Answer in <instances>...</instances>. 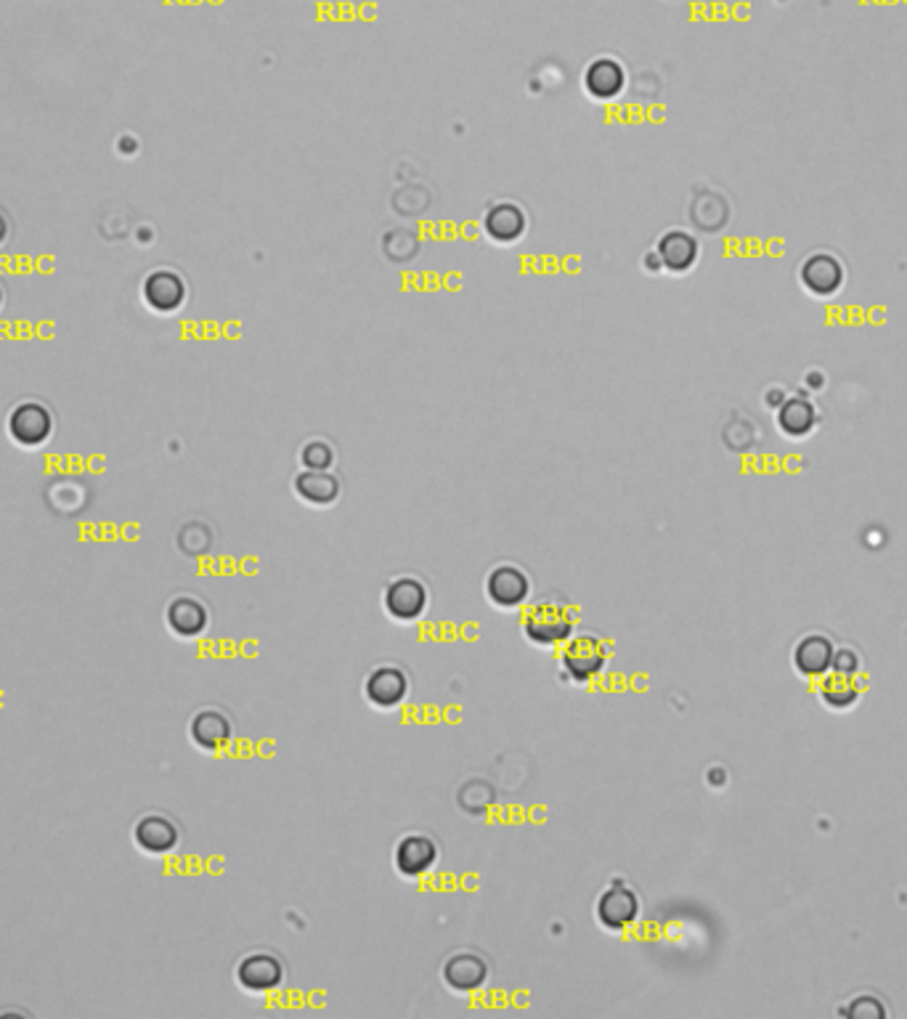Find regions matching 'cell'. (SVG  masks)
I'll list each match as a JSON object with an SVG mask.
<instances>
[{"label": "cell", "instance_id": "3", "mask_svg": "<svg viewBox=\"0 0 907 1019\" xmlns=\"http://www.w3.org/2000/svg\"><path fill=\"white\" fill-rule=\"evenodd\" d=\"M9 439L22 449H40L51 441L53 435V414L51 409L40 401H22L11 409L9 422H6Z\"/></svg>", "mask_w": 907, "mask_h": 1019}, {"label": "cell", "instance_id": "25", "mask_svg": "<svg viewBox=\"0 0 907 1019\" xmlns=\"http://www.w3.org/2000/svg\"><path fill=\"white\" fill-rule=\"evenodd\" d=\"M9 234H11L9 218H6V213L0 210V247H3L6 243H9Z\"/></svg>", "mask_w": 907, "mask_h": 1019}, {"label": "cell", "instance_id": "23", "mask_svg": "<svg viewBox=\"0 0 907 1019\" xmlns=\"http://www.w3.org/2000/svg\"><path fill=\"white\" fill-rule=\"evenodd\" d=\"M300 460L308 471H329L334 462V452L324 441H311V444H306V449H302Z\"/></svg>", "mask_w": 907, "mask_h": 1019}, {"label": "cell", "instance_id": "6", "mask_svg": "<svg viewBox=\"0 0 907 1019\" xmlns=\"http://www.w3.org/2000/svg\"><path fill=\"white\" fill-rule=\"evenodd\" d=\"M486 595L494 606L504 608V611H513V608L523 606L530 595V581L528 576L521 572V568L513 566V563H504V566H496L486 579Z\"/></svg>", "mask_w": 907, "mask_h": 1019}, {"label": "cell", "instance_id": "11", "mask_svg": "<svg viewBox=\"0 0 907 1019\" xmlns=\"http://www.w3.org/2000/svg\"><path fill=\"white\" fill-rule=\"evenodd\" d=\"M640 916V900L629 887H610L597 900V922L608 931H623Z\"/></svg>", "mask_w": 907, "mask_h": 1019}, {"label": "cell", "instance_id": "17", "mask_svg": "<svg viewBox=\"0 0 907 1019\" xmlns=\"http://www.w3.org/2000/svg\"><path fill=\"white\" fill-rule=\"evenodd\" d=\"M833 653H836V648H833V642L825 635L802 637L794 648L796 672L810 677V680H820V677L831 672Z\"/></svg>", "mask_w": 907, "mask_h": 1019}, {"label": "cell", "instance_id": "18", "mask_svg": "<svg viewBox=\"0 0 907 1019\" xmlns=\"http://www.w3.org/2000/svg\"><path fill=\"white\" fill-rule=\"evenodd\" d=\"M367 699L380 709L399 707L409 693V680L399 667H378L367 677Z\"/></svg>", "mask_w": 907, "mask_h": 1019}, {"label": "cell", "instance_id": "13", "mask_svg": "<svg viewBox=\"0 0 907 1019\" xmlns=\"http://www.w3.org/2000/svg\"><path fill=\"white\" fill-rule=\"evenodd\" d=\"M656 255L661 260V268L669 274H688L690 268L698 264V255H701V245L693 234L674 229L667 231L656 245Z\"/></svg>", "mask_w": 907, "mask_h": 1019}, {"label": "cell", "instance_id": "1", "mask_svg": "<svg viewBox=\"0 0 907 1019\" xmlns=\"http://www.w3.org/2000/svg\"><path fill=\"white\" fill-rule=\"evenodd\" d=\"M576 616L568 606L555 600L534 603L526 614H523V632L534 646H563L570 635H574Z\"/></svg>", "mask_w": 907, "mask_h": 1019}, {"label": "cell", "instance_id": "16", "mask_svg": "<svg viewBox=\"0 0 907 1019\" xmlns=\"http://www.w3.org/2000/svg\"><path fill=\"white\" fill-rule=\"evenodd\" d=\"M393 863L403 876L427 874V871L439 863V844L422 834L403 836L393 853Z\"/></svg>", "mask_w": 907, "mask_h": 1019}, {"label": "cell", "instance_id": "26", "mask_svg": "<svg viewBox=\"0 0 907 1019\" xmlns=\"http://www.w3.org/2000/svg\"><path fill=\"white\" fill-rule=\"evenodd\" d=\"M3 298H6V295H3V285H0V308H3Z\"/></svg>", "mask_w": 907, "mask_h": 1019}, {"label": "cell", "instance_id": "22", "mask_svg": "<svg viewBox=\"0 0 907 1019\" xmlns=\"http://www.w3.org/2000/svg\"><path fill=\"white\" fill-rule=\"evenodd\" d=\"M820 699H823L825 707L831 709H849L855 707V701L863 693V686H859L857 675H842V672H831L820 677Z\"/></svg>", "mask_w": 907, "mask_h": 1019}, {"label": "cell", "instance_id": "14", "mask_svg": "<svg viewBox=\"0 0 907 1019\" xmlns=\"http://www.w3.org/2000/svg\"><path fill=\"white\" fill-rule=\"evenodd\" d=\"M165 621L173 635L192 640V637H199L210 625V614H207L205 603L194 598V595H178V598L167 603Z\"/></svg>", "mask_w": 907, "mask_h": 1019}, {"label": "cell", "instance_id": "19", "mask_svg": "<svg viewBox=\"0 0 907 1019\" xmlns=\"http://www.w3.org/2000/svg\"><path fill=\"white\" fill-rule=\"evenodd\" d=\"M488 977V967L481 956L475 954H460L452 956L443 967V982L456 994H473L478 990Z\"/></svg>", "mask_w": 907, "mask_h": 1019}, {"label": "cell", "instance_id": "2", "mask_svg": "<svg viewBox=\"0 0 907 1019\" xmlns=\"http://www.w3.org/2000/svg\"><path fill=\"white\" fill-rule=\"evenodd\" d=\"M608 663V646L597 635H570L563 642L560 667L568 680L589 682L602 672Z\"/></svg>", "mask_w": 907, "mask_h": 1019}, {"label": "cell", "instance_id": "12", "mask_svg": "<svg viewBox=\"0 0 907 1019\" xmlns=\"http://www.w3.org/2000/svg\"><path fill=\"white\" fill-rule=\"evenodd\" d=\"M528 229V218L523 213V207L515 203H496L483 216V231L496 245H515L517 239H523V234Z\"/></svg>", "mask_w": 907, "mask_h": 1019}, {"label": "cell", "instance_id": "21", "mask_svg": "<svg viewBox=\"0 0 907 1019\" xmlns=\"http://www.w3.org/2000/svg\"><path fill=\"white\" fill-rule=\"evenodd\" d=\"M815 422L817 409L810 399H802V395L785 399L783 404L777 406V428H781L789 439H802V435L812 433Z\"/></svg>", "mask_w": 907, "mask_h": 1019}, {"label": "cell", "instance_id": "24", "mask_svg": "<svg viewBox=\"0 0 907 1019\" xmlns=\"http://www.w3.org/2000/svg\"><path fill=\"white\" fill-rule=\"evenodd\" d=\"M859 667H863V663H859V656L852 648H842V650H836V653H833V663H831L833 672L859 675Z\"/></svg>", "mask_w": 907, "mask_h": 1019}, {"label": "cell", "instance_id": "20", "mask_svg": "<svg viewBox=\"0 0 907 1019\" xmlns=\"http://www.w3.org/2000/svg\"><path fill=\"white\" fill-rule=\"evenodd\" d=\"M295 494L313 507H329L340 497V481L329 471H308L306 467L295 478Z\"/></svg>", "mask_w": 907, "mask_h": 1019}, {"label": "cell", "instance_id": "10", "mask_svg": "<svg viewBox=\"0 0 907 1019\" xmlns=\"http://www.w3.org/2000/svg\"><path fill=\"white\" fill-rule=\"evenodd\" d=\"M281 980H285V967L279 964V958L268 954H250L241 958L237 967V982L247 994H271L279 988Z\"/></svg>", "mask_w": 907, "mask_h": 1019}, {"label": "cell", "instance_id": "15", "mask_svg": "<svg viewBox=\"0 0 907 1019\" xmlns=\"http://www.w3.org/2000/svg\"><path fill=\"white\" fill-rule=\"evenodd\" d=\"M189 735L194 741V747H199L202 752H220L231 743L234 728L231 720L218 709H202L192 717L189 722Z\"/></svg>", "mask_w": 907, "mask_h": 1019}, {"label": "cell", "instance_id": "7", "mask_svg": "<svg viewBox=\"0 0 907 1019\" xmlns=\"http://www.w3.org/2000/svg\"><path fill=\"white\" fill-rule=\"evenodd\" d=\"M427 608V587L414 576H401L385 587V611L399 621H414Z\"/></svg>", "mask_w": 907, "mask_h": 1019}, {"label": "cell", "instance_id": "9", "mask_svg": "<svg viewBox=\"0 0 907 1019\" xmlns=\"http://www.w3.org/2000/svg\"><path fill=\"white\" fill-rule=\"evenodd\" d=\"M581 83L584 91H587L595 102H616L623 89H627V72H623L621 62L602 56L595 59V62L584 70Z\"/></svg>", "mask_w": 907, "mask_h": 1019}, {"label": "cell", "instance_id": "8", "mask_svg": "<svg viewBox=\"0 0 907 1019\" xmlns=\"http://www.w3.org/2000/svg\"><path fill=\"white\" fill-rule=\"evenodd\" d=\"M178 826L167 815L150 813L133 826V842L146 855H167L178 847Z\"/></svg>", "mask_w": 907, "mask_h": 1019}, {"label": "cell", "instance_id": "5", "mask_svg": "<svg viewBox=\"0 0 907 1019\" xmlns=\"http://www.w3.org/2000/svg\"><path fill=\"white\" fill-rule=\"evenodd\" d=\"M798 281L812 298H833L844 287L846 271L836 255L812 253L798 268Z\"/></svg>", "mask_w": 907, "mask_h": 1019}, {"label": "cell", "instance_id": "4", "mask_svg": "<svg viewBox=\"0 0 907 1019\" xmlns=\"http://www.w3.org/2000/svg\"><path fill=\"white\" fill-rule=\"evenodd\" d=\"M141 298L150 306V311L159 313V317H173V313L184 308L189 290H186V281L178 271H173V268H154L141 281Z\"/></svg>", "mask_w": 907, "mask_h": 1019}]
</instances>
